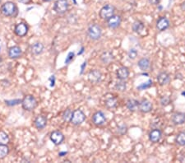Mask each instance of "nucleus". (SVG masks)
I'll list each match as a JSON object with an SVG mask.
<instances>
[{
  "label": "nucleus",
  "instance_id": "nucleus-1",
  "mask_svg": "<svg viewBox=\"0 0 185 163\" xmlns=\"http://www.w3.org/2000/svg\"><path fill=\"white\" fill-rule=\"evenodd\" d=\"M38 105L37 100H36L33 96L28 95L26 96L21 101V106L24 110H26L27 111H31L36 108V106Z\"/></svg>",
  "mask_w": 185,
  "mask_h": 163
},
{
  "label": "nucleus",
  "instance_id": "nucleus-2",
  "mask_svg": "<svg viewBox=\"0 0 185 163\" xmlns=\"http://www.w3.org/2000/svg\"><path fill=\"white\" fill-rule=\"evenodd\" d=\"M1 13L5 17H16L17 8L13 2H7L1 7Z\"/></svg>",
  "mask_w": 185,
  "mask_h": 163
},
{
  "label": "nucleus",
  "instance_id": "nucleus-3",
  "mask_svg": "<svg viewBox=\"0 0 185 163\" xmlns=\"http://www.w3.org/2000/svg\"><path fill=\"white\" fill-rule=\"evenodd\" d=\"M87 35L89 38L93 41H97L101 37L102 35V30L99 25L97 24H91L87 30Z\"/></svg>",
  "mask_w": 185,
  "mask_h": 163
},
{
  "label": "nucleus",
  "instance_id": "nucleus-4",
  "mask_svg": "<svg viewBox=\"0 0 185 163\" xmlns=\"http://www.w3.org/2000/svg\"><path fill=\"white\" fill-rule=\"evenodd\" d=\"M115 8L113 5L108 4V5L104 6L100 11V17L104 20H107L109 18L114 15Z\"/></svg>",
  "mask_w": 185,
  "mask_h": 163
},
{
  "label": "nucleus",
  "instance_id": "nucleus-5",
  "mask_svg": "<svg viewBox=\"0 0 185 163\" xmlns=\"http://www.w3.org/2000/svg\"><path fill=\"white\" fill-rule=\"evenodd\" d=\"M86 119V115L81 110H76L72 113V119H71V123L73 125H80L84 122Z\"/></svg>",
  "mask_w": 185,
  "mask_h": 163
},
{
  "label": "nucleus",
  "instance_id": "nucleus-6",
  "mask_svg": "<svg viewBox=\"0 0 185 163\" xmlns=\"http://www.w3.org/2000/svg\"><path fill=\"white\" fill-rule=\"evenodd\" d=\"M54 11L59 14H64L68 10L67 0H57L54 3Z\"/></svg>",
  "mask_w": 185,
  "mask_h": 163
},
{
  "label": "nucleus",
  "instance_id": "nucleus-7",
  "mask_svg": "<svg viewBox=\"0 0 185 163\" xmlns=\"http://www.w3.org/2000/svg\"><path fill=\"white\" fill-rule=\"evenodd\" d=\"M106 118L105 114L101 111H97L95 112V114H93L92 116V122L95 125L97 126H100L106 123Z\"/></svg>",
  "mask_w": 185,
  "mask_h": 163
},
{
  "label": "nucleus",
  "instance_id": "nucleus-8",
  "mask_svg": "<svg viewBox=\"0 0 185 163\" xmlns=\"http://www.w3.org/2000/svg\"><path fill=\"white\" fill-rule=\"evenodd\" d=\"M107 23H108V26L110 29H115L119 26L121 24V17L120 16L113 15L112 17L107 19Z\"/></svg>",
  "mask_w": 185,
  "mask_h": 163
},
{
  "label": "nucleus",
  "instance_id": "nucleus-9",
  "mask_svg": "<svg viewBox=\"0 0 185 163\" xmlns=\"http://www.w3.org/2000/svg\"><path fill=\"white\" fill-rule=\"evenodd\" d=\"M170 26V21L165 17H161L156 21V28L158 31H163L169 28Z\"/></svg>",
  "mask_w": 185,
  "mask_h": 163
},
{
  "label": "nucleus",
  "instance_id": "nucleus-10",
  "mask_svg": "<svg viewBox=\"0 0 185 163\" xmlns=\"http://www.w3.org/2000/svg\"><path fill=\"white\" fill-rule=\"evenodd\" d=\"M88 78L90 80L91 83H100L101 78H102V74L99 70H92L89 72L88 74Z\"/></svg>",
  "mask_w": 185,
  "mask_h": 163
},
{
  "label": "nucleus",
  "instance_id": "nucleus-11",
  "mask_svg": "<svg viewBox=\"0 0 185 163\" xmlns=\"http://www.w3.org/2000/svg\"><path fill=\"white\" fill-rule=\"evenodd\" d=\"M50 140L55 145H59L64 140V136L60 131H54L50 134Z\"/></svg>",
  "mask_w": 185,
  "mask_h": 163
},
{
  "label": "nucleus",
  "instance_id": "nucleus-12",
  "mask_svg": "<svg viewBox=\"0 0 185 163\" xmlns=\"http://www.w3.org/2000/svg\"><path fill=\"white\" fill-rule=\"evenodd\" d=\"M152 108L153 106H152V102L148 100H142L141 102H139V111L143 113H148L152 111Z\"/></svg>",
  "mask_w": 185,
  "mask_h": 163
},
{
  "label": "nucleus",
  "instance_id": "nucleus-13",
  "mask_svg": "<svg viewBox=\"0 0 185 163\" xmlns=\"http://www.w3.org/2000/svg\"><path fill=\"white\" fill-rule=\"evenodd\" d=\"M27 31H28V27L26 26V24L22 23V22L17 24L15 26V29H14V32H15L16 35L18 36H21V37L26 36Z\"/></svg>",
  "mask_w": 185,
  "mask_h": 163
},
{
  "label": "nucleus",
  "instance_id": "nucleus-14",
  "mask_svg": "<svg viewBox=\"0 0 185 163\" xmlns=\"http://www.w3.org/2000/svg\"><path fill=\"white\" fill-rule=\"evenodd\" d=\"M22 51L19 46H13L11 47L8 50V56L10 59H18L21 56Z\"/></svg>",
  "mask_w": 185,
  "mask_h": 163
},
{
  "label": "nucleus",
  "instance_id": "nucleus-15",
  "mask_svg": "<svg viewBox=\"0 0 185 163\" xmlns=\"http://www.w3.org/2000/svg\"><path fill=\"white\" fill-rule=\"evenodd\" d=\"M162 137L161 131L158 129H155V130H152L151 133L149 134V139L152 142H158L160 140Z\"/></svg>",
  "mask_w": 185,
  "mask_h": 163
},
{
  "label": "nucleus",
  "instance_id": "nucleus-16",
  "mask_svg": "<svg viewBox=\"0 0 185 163\" xmlns=\"http://www.w3.org/2000/svg\"><path fill=\"white\" fill-rule=\"evenodd\" d=\"M34 124H35V126H36L38 130H43L47 124L46 117H44V115H39V116L36 117V119H35Z\"/></svg>",
  "mask_w": 185,
  "mask_h": 163
},
{
  "label": "nucleus",
  "instance_id": "nucleus-17",
  "mask_svg": "<svg viewBox=\"0 0 185 163\" xmlns=\"http://www.w3.org/2000/svg\"><path fill=\"white\" fill-rule=\"evenodd\" d=\"M172 122L175 125H180L185 123V114L181 112H177L173 114Z\"/></svg>",
  "mask_w": 185,
  "mask_h": 163
},
{
  "label": "nucleus",
  "instance_id": "nucleus-18",
  "mask_svg": "<svg viewBox=\"0 0 185 163\" xmlns=\"http://www.w3.org/2000/svg\"><path fill=\"white\" fill-rule=\"evenodd\" d=\"M117 78L119 80H126L129 76V70L127 67H121L117 70Z\"/></svg>",
  "mask_w": 185,
  "mask_h": 163
},
{
  "label": "nucleus",
  "instance_id": "nucleus-19",
  "mask_svg": "<svg viewBox=\"0 0 185 163\" xmlns=\"http://www.w3.org/2000/svg\"><path fill=\"white\" fill-rule=\"evenodd\" d=\"M170 80V75L168 74L167 72H160L159 75L157 76V81H158V83H159L160 85L161 86L166 85V84L169 83Z\"/></svg>",
  "mask_w": 185,
  "mask_h": 163
},
{
  "label": "nucleus",
  "instance_id": "nucleus-20",
  "mask_svg": "<svg viewBox=\"0 0 185 163\" xmlns=\"http://www.w3.org/2000/svg\"><path fill=\"white\" fill-rule=\"evenodd\" d=\"M31 53L33 54L39 55L44 50V45L42 44V43H40V42H36V43H35V44L31 45Z\"/></svg>",
  "mask_w": 185,
  "mask_h": 163
},
{
  "label": "nucleus",
  "instance_id": "nucleus-21",
  "mask_svg": "<svg viewBox=\"0 0 185 163\" xmlns=\"http://www.w3.org/2000/svg\"><path fill=\"white\" fill-rule=\"evenodd\" d=\"M126 106L129 111H136L139 110V101H137L135 99H129V101H127Z\"/></svg>",
  "mask_w": 185,
  "mask_h": 163
},
{
  "label": "nucleus",
  "instance_id": "nucleus-22",
  "mask_svg": "<svg viewBox=\"0 0 185 163\" xmlns=\"http://www.w3.org/2000/svg\"><path fill=\"white\" fill-rule=\"evenodd\" d=\"M100 60H101V61H102L104 64H110V63L114 60V56L111 52L106 51L101 54Z\"/></svg>",
  "mask_w": 185,
  "mask_h": 163
},
{
  "label": "nucleus",
  "instance_id": "nucleus-23",
  "mask_svg": "<svg viewBox=\"0 0 185 163\" xmlns=\"http://www.w3.org/2000/svg\"><path fill=\"white\" fill-rule=\"evenodd\" d=\"M150 64H151L150 60L147 58H142V59L139 60L138 63H137V65L142 71H146V70L149 68Z\"/></svg>",
  "mask_w": 185,
  "mask_h": 163
},
{
  "label": "nucleus",
  "instance_id": "nucleus-24",
  "mask_svg": "<svg viewBox=\"0 0 185 163\" xmlns=\"http://www.w3.org/2000/svg\"><path fill=\"white\" fill-rule=\"evenodd\" d=\"M144 28H145V26H144L143 22H141V21H134L133 24V30L137 33H141L144 30Z\"/></svg>",
  "mask_w": 185,
  "mask_h": 163
},
{
  "label": "nucleus",
  "instance_id": "nucleus-25",
  "mask_svg": "<svg viewBox=\"0 0 185 163\" xmlns=\"http://www.w3.org/2000/svg\"><path fill=\"white\" fill-rule=\"evenodd\" d=\"M175 142L179 146H185V132H181L178 134L175 138Z\"/></svg>",
  "mask_w": 185,
  "mask_h": 163
},
{
  "label": "nucleus",
  "instance_id": "nucleus-26",
  "mask_svg": "<svg viewBox=\"0 0 185 163\" xmlns=\"http://www.w3.org/2000/svg\"><path fill=\"white\" fill-rule=\"evenodd\" d=\"M9 148L7 145H0V159H3L8 156Z\"/></svg>",
  "mask_w": 185,
  "mask_h": 163
},
{
  "label": "nucleus",
  "instance_id": "nucleus-27",
  "mask_svg": "<svg viewBox=\"0 0 185 163\" xmlns=\"http://www.w3.org/2000/svg\"><path fill=\"white\" fill-rule=\"evenodd\" d=\"M106 106L108 107V108H114L117 106V100L114 97H109V98L106 99Z\"/></svg>",
  "mask_w": 185,
  "mask_h": 163
},
{
  "label": "nucleus",
  "instance_id": "nucleus-28",
  "mask_svg": "<svg viewBox=\"0 0 185 163\" xmlns=\"http://www.w3.org/2000/svg\"><path fill=\"white\" fill-rule=\"evenodd\" d=\"M9 142L8 134L3 131H0V145H7Z\"/></svg>",
  "mask_w": 185,
  "mask_h": 163
},
{
  "label": "nucleus",
  "instance_id": "nucleus-29",
  "mask_svg": "<svg viewBox=\"0 0 185 163\" xmlns=\"http://www.w3.org/2000/svg\"><path fill=\"white\" fill-rule=\"evenodd\" d=\"M72 113H73V111H72V110L67 109V110L63 113V119H64V120L65 122L71 121V119H72Z\"/></svg>",
  "mask_w": 185,
  "mask_h": 163
},
{
  "label": "nucleus",
  "instance_id": "nucleus-30",
  "mask_svg": "<svg viewBox=\"0 0 185 163\" xmlns=\"http://www.w3.org/2000/svg\"><path fill=\"white\" fill-rule=\"evenodd\" d=\"M127 85L125 82H123V80H120L119 82L116 83L115 85V89L118 91H124L126 90Z\"/></svg>",
  "mask_w": 185,
  "mask_h": 163
},
{
  "label": "nucleus",
  "instance_id": "nucleus-31",
  "mask_svg": "<svg viewBox=\"0 0 185 163\" xmlns=\"http://www.w3.org/2000/svg\"><path fill=\"white\" fill-rule=\"evenodd\" d=\"M152 81L149 80L148 82H147V83H141V85H139L138 87H137V89H138V90H145V89H147V88H149L150 87H152Z\"/></svg>",
  "mask_w": 185,
  "mask_h": 163
},
{
  "label": "nucleus",
  "instance_id": "nucleus-32",
  "mask_svg": "<svg viewBox=\"0 0 185 163\" xmlns=\"http://www.w3.org/2000/svg\"><path fill=\"white\" fill-rule=\"evenodd\" d=\"M137 56V51L135 49H131L129 51V57L130 60H134Z\"/></svg>",
  "mask_w": 185,
  "mask_h": 163
},
{
  "label": "nucleus",
  "instance_id": "nucleus-33",
  "mask_svg": "<svg viewBox=\"0 0 185 163\" xmlns=\"http://www.w3.org/2000/svg\"><path fill=\"white\" fill-rule=\"evenodd\" d=\"M74 56L75 54L73 52H69L68 54H67V58H66V60H65V64H69L72 61V60H73Z\"/></svg>",
  "mask_w": 185,
  "mask_h": 163
},
{
  "label": "nucleus",
  "instance_id": "nucleus-34",
  "mask_svg": "<svg viewBox=\"0 0 185 163\" xmlns=\"http://www.w3.org/2000/svg\"><path fill=\"white\" fill-rule=\"evenodd\" d=\"M127 131H128V128H127V126L125 124H122V125H120V126L118 127V132L119 134H126Z\"/></svg>",
  "mask_w": 185,
  "mask_h": 163
},
{
  "label": "nucleus",
  "instance_id": "nucleus-35",
  "mask_svg": "<svg viewBox=\"0 0 185 163\" xmlns=\"http://www.w3.org/2000/svg\"><path fill=\"white\" fill-rule=\"evenodd\" d=\"M170 103V97H168V96H163V97L160 99V104H161L163 106H168Z\"/></svg>",
  "mask_w": 185,
  "mask_h": 163
},
{
  "label": "nucleus",
  "instance_id": "nucleus-36",
  "mask_svg": "<svg viewBox=\"0 0 185 163\" xmlns=\"http://www.w3.org/2000/svg\"><path fill=\"white\" fill-rule=\"evenodd\" d=\"M6 105H8V106H15V105H17V104H19L20 102H21V101H20V100H14V101H6Z\"/></svg>",
  "mask_w": 185,
  "mask_h": 163
},
{
  "label": "nucleus",
  "instance_id": "nucleus-37",
  "mask_svg": "<svg viewBox=\"0 0 185 163\" xmlns=\"http://www.w3.org/2000/svg\"><path fill=\"white\" fill-rule=\"evenodd\" d=\"M160 2V0H149V3H151V4H153V5L159 4Z\"/></svg>",
  "mask_w": 185,
  "mask_h": 163
},
{
  "label": "nucleus",
  "instance_id": "nucleus-38",
  "mask_svg": "<svg viewBox=\"0 0 185 163\" xmlns=\"http://www.w3.org/2000/svg\"><path fill=\"white\" fill-rule=\"evenodd\" d=\"M49 80L51 81V84H50V86H51V87H54V83H55V78H54V76H51V78H49Z\"/></svg>",
  "mask_w": 185,
  "mask_h": 163
},
{
  "label": "nucleus",
  "instance_id": "nucleus-39",
  "mask_svg": "<svg viewBox=\"0 0 185 163\" xmlns=\"http://www.w3.org/2000/svg\"><path fill=\"white\" fill-rule=\"evenodd\" d=\"M20 3H24V4H26V3H29L30 2H31V0H18Z\"/></svg>",
  "mask_w": 185,
  "mask_h": 163
},
{
  "label": "nucleus",
  "instance_id": "nucleus-40",
  "mask_svg": "<svg viewBox=\"0 0 185 163\" xmlns=\"http://www.w3.org/2000/svg\"><path fill=\"white\" fill-rule=\"evenodd\" d=\"M86 65H87V62L83 63V65L82 66V72H81V73H82V72H83V69H84V67H85Z\"/></svg>",
  "mask_w": 185,
  "mask_h": 163
},
{
  "label": "nucleus",
  "instance_id": "nucleus-41",
  "mask_svg": "<svg viewBox=\"0 0 185 163\" xmlns=\"http://www.w3.org/2000/svg\"><path fill=\"white\" fill-rule=\"evenodd\" d=\"M67 154V153L66 152H64V153H59V155L60 156V157H64V155H66Z\"/></svg>",
  "mask_w": 185,
  "mask_h": 163
},
{
  "label": "nucleus",
  "instance_id": "nucleus-42",
  "mask_svg": "<svg viewBox=\"0 0 185 163\" xmlns=\"http://www.w3.org/2000/svg\"><path fill=\"white\" fill-rule=\"evenodd\" d=\"M44 2H49V1H52V0H43Z\"/></svg>",
  "mask_w": 185,
  "mask_h": 163
},
{
  "label": "nucleus",
  "instance_id": "nucleus-43",
  "mask_svg": "<svg viewBox=\"0 0 185 163\" xmlns=\"http://www.w3.org/2000/svg\"><path fill=\"white\" fill-rule=\"evenodd\" d=\"M183 96H185V92H183Z\"/></svg>",
  "mask_w": 185,
  "mask_h": 163
},
{
  "label": "nucleus",
  "instance_id": "nucleus-44",
  "mask_svg": "<svg viewBox=\"0 0 185 163\" xmlns=\"http://www.w3.org/2000/svg\"><path fill=\"white\" fill-rule=\"evenodd\" d=\"M0 49H1V46H0Z\"/></svg>",
  "mask_w": 185,
  "mask_h": 163
}]
</instances>
